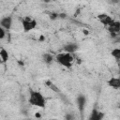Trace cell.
I'll use <instances>...</instances> for the list:
<instances>
[{
    "label": "cell",
    "instance_id": "9c48e42d",
    "mask_svg": "<svg viewBox=\"0 0 120 120\" xmlns=\"http://www.w3.org/2000/svg\"><path fill=\"white\" fill-rule=\"evenodd\" d=\"M108 85L113 89H119L120 88V78L112 77L108 81Z\"/></svg>",
    "mask_w": 120,
    "mask_h": 120
},
{
    "label": "cell",
    "instance_id": "7402d4cb",
    "mask_svg": "<svg viewBox=\"0 0 120 120\" xmlns=\"http://www.w3.org/2000/svg\"><path fill=\"white\" fill-rule=\"evenodd\" d=\"M117 107H118V108H119V109H120V103H119V104H118V106H117Z\"/></svg>",
    "mask_w": 120,
    "mask_h": 120
},
{
    "label": "cell",
    "instance_id": "cb8c5ba5",
    "mask_svg": "<svg viewBox=\"0 0 120 120\" xmlns=\"http://www.w3.org/2000/svg\"><path fill=\"white\" fill-rule=\"evenodd\" d=\"M119 74H120V70H119Z\"/></svg>",
    "mask_w": 120,
    "mask_h": 120
},
{
    "label": "cell",
    "instance_id": "2e32d148",
    "mask_svg": "<svg viewBox=\"0 0 120 120\" xmlns=\"http://www.w3.org/2000/svg\"><path fill=\"white\" fill-rule=\"evenodd\" d=\"M74 119H75V117H74V115L72 113H68L66 115V119L65 120H74Z\"/></svg>",
    "mask_w": 120,
    "mask_h": 120
},
{
    "label": "cell",
    "instance_id": "7c38bea8",
    "mask_svg": "<svg viewBox=\"0 0 120 120\" xmlns=\"http://www.w3.org/2000/svg\"><path fill=\"white\" fill-rule=\"evenodd\" d=\"M111 54H112V56L116 61H119L120 60V48H114V49H112V52H111Z\"/></svg>",
    "mask_w": 120,
    "mask_h": 120
},
{
    "label": "cell",
    "instance_id": "52a82bcc",
    "mask_svg": "<svg viewBox=\"0 0 120 120\" xmlns=\"http://www.w3.org/2000/svg\"><path fill=\"white\" fill-rule=\"evenodd\" d=\"M78 50H79V45L75 42H68L63 48L64 52H68V53H71V54L76 52Z\"/></svg>",
    "mask_w": 120,
    "mask_h": 120
},
{
    "label": "cell",
    "instance_id": "9a60e30c",
    "mask_svg": "<svg viewBox=\"0 0 120 120\" xmlns=\"http://www.w3.org/2000/svg\"><path fill=\"white\" fill-rule=\"evenodd\" d=\"M50 18L51 20H55L57 18H59V13H55V12H52L50 14Z\"/></svg>",
    "mask_w": 120,
    "mask_h": 120
},
{
    "label": "cell",
    "instance_id": "5bb4252c",
    "mask_svg": "<svg viewBox=\"0 0 120 120\" xmlns=\"http://www.w3.org/2000/svg\"><path fill=\"white\" fill-rule=\"evenodd\" d=\"M6 37V30L0 26V39H4Z\"/></svg>",
    "mask_w": 120,
    "mask_h": 120
},
{
    "label": "cell",
    "instance_id": "30bf717a",
    "mask_svg": "<svg viewBox=\"0 0 120 120\" xmlns=\"http://www.w3.org/2000/svg\"><path fill=\"white\" fill-rule=\"evenodd\" d=\"M42 60H43V62H44L45 64H47V65H51V64L53 62V60H54V57H53L51 53H49V52H45V53L42 54Z\"/></svg>",
    "mask_w": 120,
    "mask_h": 120
},
{
    "label": "cell",
    "instance_id": "277c9868",
    "mask_svg": "<svg viewBox=\"0 0 120 120\" xmlns=\"http://www.w3.org/2000/svg\"><path fill=\"white\" fill-rule=\"evenodd\" d=\"M12 23H13V21H12V17L11 16H4L0 20V25L6 31H8V30L11 29Z\"/></svg>",
    "mask_w": 120,
    "mask_h": 120
},
{
    "label": "cell",
    "instance_id": "ac0fdd59",
    "mask_svg": "<svg viewBox=\"0 0 120 120\" xmlns=\"http://www.w3.org/2000/svg\"><path fill=\"white\" fill-rule=\"evenodd\" d=\"M35 117H37V118H40V117H41V114H40L39 112H37V113L35 114Z\"/></svg>",
    "mask_w": 120,
    "mask_h": 120
},
{
    "label": "cell",
    "instance_id": "d6986e66",
    "mask_svg": "<svg viewBox=\"0 0 120 120\" xmlns=\"http://www.w3.org/2000/svg\"><path fill=\"white\" fill-rule=\"evenodd\" d=\"M44 39H45V37H44V36H40V38H39V40H40V41H43Z\"/></svg>",
    "mask_w": 120,
    "mask_h": 120
},
{
    "label": "cell",
    "instance_id": "8fae6325",
    "mask_svg": "<svg viewBox=\"0 0 120 120\" xmlns=\"http://www.w3.org/2000/svg\"><path fill=\"white\" fill-rule=\"evenodd\" d=\"M8 57H9V55H8V51H7L5 48L2 47V48L0 49V58H1V60H2V62H3V63H7L8 60Z\"/></svg>",
    "mask_w": 120,
    "mask_h": 120
},
{
    "label": "cell",
    "instance_id": "5b68a950",
    "mask_svg": "<svg viewBox=\"0 0 120 120\" xmlns=\"http://www.w3.org/2000/svg\"><path fill=\"white\" fill-rule=\"evenodd\" d=\"M86 97L82 94H80L78 95L77 98H76V102H77V106H78V109H79V112L80 113H82L83 111H84V108H85V105H86Z\"/></svg>",
    "mask_w": 120,
    "mask_h": 120
},
{
    "label": "cell",
    "instance_id": "44dd1931",
    "mask_svg": "<svg viewBox=\"0 0 120 120\" xmlns=\"http://www.w3.org/2000/svg\"><path fill=\"white\" fill-rule=\"evenodd\" d=\"M49 120H57V119H55V118H51V119H49Z\"/></svg>",
    "mask_w": 120,
    "mask_h": 120
},
{
    "label": "cell",
    "instance_id": "7a4b0ae2",
    "mask_svg": "<svg viewBox=\"0 0 120 120\" xmlns=\"http://www.w3.org/2000/svg\"><path fill=\"white\" fill-rule=\"evenodd\" d=\"M55 61L65 67V68H71L72 67V64H73V61H74V57L72 56L71 53H68V52H61V53H58L56 56H55Z\"/></svg>",
    "mask_w": 120,
    "mask_h": 120
},
{
    "label": "cell",
    "instance_id": "6da1fadb",
    "mask_svg": "<svg viewBox=\"0 0 120 120\" xmlns=\"http://www.w3.org/2000/svg\"><path fill=\"white\" fill-rule=\"evenodd\" d=\"M28 101L31 105L38 108H44L46 105V98L39 91H35V90L30 91Z\"/></svg>",
    "mask_w": 120,
    "mask_h": 120
},
{
    "label": "cell",
    "instance_id": "e0dca14e",
    "mask_svg": "<svg viewBox=\"0 0 120 120\" xmlns=\"http://www.w3.org/2000/svg\"><path fill=\"white\" fill-rule=\"evenodd\" d=\"M66 17H67L66 13H59V18H61V19H65Z\"/></svg>",
    "mask_w": 120,
    "mask_h": 120
},
{
    "label": "cell",
    "instance_id": "3957f363",
    "mask_svg": "<svg viewBox=\"0 0 120 120\" xmlns=\"http://www.w3.org/2000/svg\"><path fill=\"white\" fill-rule=\"evenodd\" d=\"M37 21L30 17H24L22 19V26L24 32H29L37 27Z\"/></svg>",
    "mask_w": 120,
    "mask_h": 120
},
{
    "label": "cell",
    "instance_id": "4fadbf2b",
    "mask_svg": "<svg viewBox=\"0 0 120 120\" xmlns=\"http://www.w3.org/2000/svg\"><path fill=\"white\" fill-rule=\"evenodd\" d=\"M46 83H47V85H49V86H50V88H51V89H52L54 92H59V89H58V88H57V87H56L52 82H49V81H48Z\"/></svg>",
    "mask_w": 120,
    "mask_h": 120
},
{
    "label": "cell",
    "instance_id": "ba28073f",
    "mask_svg": "<svg viewBox=\"0 0 120 120\" xmlns=\"http://www.w3.org/2000/svg\"><path fill=\"white\" fill-rule=\"evenodd\" d=\"M98 19L99 20V22H100L102 24H104V25H106V26H109V25L113 22V20L112 19V17H111L110 15L106 14V13H101V14L98 15Z\"/></svg>",
    "mask_w": 120,
    "mask_h": 120
},
{
    "label": "cell",
    "instance_id": "ffe728a7",
    "mask_svg": "<svg viewBox=\"0 0 120 120\" xmlns=\"http://www.w3.org/2000/svg\"><path fill=\"white\" fill-rule=\"evenodd\" d=\"M83 33H84L85 35H87V34H88V32H87V31H85V30H83Z\"/></svg>",
    "mask_w": 120,
    "mask_h": 120
},
{
    "label": "cell",
    "instance_id": "603a6c76",
    "mask_svg": "<svg viewBox=\"0 0 120 120\" xmlns=\"http://www.w3.org/2000/svg\"><path fill=\"white\" fill-rule=\"evenodd\" d=\"M24 120H29V119H24Z\"/></svg>",
    "mask_w": 120,
    "mask_h": 120
},
{
    "label": "cell",
    "instance_id": "8992f818",
    "mask_svg": "<svg viewBox=\"0 0 120 120\" xmlns=\"http://www.w3.org/2000/svg\"><path fill=\"white\" fill-rule=\"evenodd\" d=\"M105 116V113L100 112L99 110H98L97 108H94L91 112H90V115L88 117V120H103Z\"/></svg>",
    "mask_w": 120,
    "mask_h": 120
}]
</instances>
